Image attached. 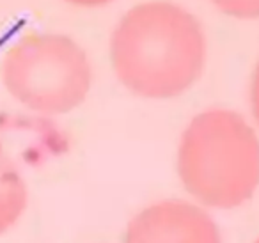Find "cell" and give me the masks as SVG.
<instances>
[{
    "label": "cell",
    "mask_w": 259,
    "mask_h": 243,
    "mask_svg": "<svg viewBox=\"0 0 259 243\" xmlns=\"http://www.w3.org/2000/svg\"><path fill=\"white\" fill-rule=\"evenodd\" d=\"M2 76L13 98L41 114H66L91 89V64L71 37L30 34L8 52Z\"/></svg>",
    "instance_id": "obj_3"
},
{
    "label": "cell",
    "mask_w": 259,
    "mask_h": 243,
    "mask_svg": "<svg viewBox=\"0 0 259 243\" xmlns=\"http://www.w3.org/2000/svg\"><path fill=\"white\" fill-rule=\"evenodd\" d=\"M213 4L236 18H259V0H213Z\"/></svg>",
    "instance_id": "obj_6"
},
{
    "label": "cell",
    "mask_w": 259,
    "mask_h": 243,
    "mask_svg": "<svg viewBox=\"0 0 259 243\" xmlns=\"http://www.w3.org/2000/svg\"><path fill=\"white\" fill-rule=\"evenodd\" d=\"M257 243H259V241H257Z\"/></svg>",
    "instance_id": "obj_9"
},
{
    "label": "cell",
    "mask_w": 259,
    "mask_h": 243,
    "mask_svg": "<svg viewBox=\"0 0 259 243\" xmlns=\"http://www.w3.org/2000/svg\"><path fill=\"white\" fill-rule=\"evenodd\" d=\"M124 243H220L213 218L190 202L163 200L130 222Z\"/></svg>",
    "instance_id": "obj_4"
},
{
    "label": "cell",
    "mask_w": 259,
    "mask_h": 243,
    "mask_svg": "<svg viewBox=\"0 0 259 243\" xmlns=\"http://www.w3.org/2000/svg\"><path fill=\"white\" fill-rule=\"evenodd\" d=\"M178 172L185 188L206 206H240L259 185L257 135L236 112H202L181 137Z\"/></svg>",
    "instance_id": "obj_2"
},
{
    "label": "cell",
    "mask_w": 259,
    "mask_h": 243,
    "mask_svg": "<svg viewBox=\"0 0 259 243\" xmlns=\"http://www.w3.org/2000/svg\"><path fill=\"white\" fill-rule=\"evenodd\" d=\"M27 206V186L11 158L0 147V234L18 222Z\"/></svg>",
    "instance_id": "obj_5"
},
{
    "label": "cell",
    "mask_w": 259,
    "mask_h": 243,
    "mask_svg": "<svg viewBox=\"0 0 259 243\" xmlns=\"http://www.w3.org/2000/svg\"><path fill=\"white\" fill-rule=\"evenodd\" d=\"M117 78L144 98H174L201 76L206 41L199 22L172 2L130 9L110 41Z\"/></svg>",
    "instance_id": "obj_1"
},
{
    "label": "cell",
    "mask_w": 259,
    "mask_h": 243,
    "mask_svg": "<svg viewBox=\"0 0 259 243\" xmlns=\"http://www.w3.org/2000/svg\"><path fill=\"white\" fill-rule=\"evenodd\" d=\"M75 6H83V8H96V6H103L108 4L110 0H68Z\"/></svg>",
    "instance_id": "obj_8"
},
{
    "label": "cell",
    "mask_w": 259,
    "mask_h": 243,
    "mask_svg": "<svg viewBox=\"0 0 259 243\" xmlns=\"http://www.w3.org/2000/svg\"><path fill=\"white\" fill-rule=\"evenodd\" d=\"M250 100H252V110H254L255 121L259 123V66L254 73V80H252V91H250Z\"/></svg>",
    "instance_id": "obj_7"
}]
</instances>
